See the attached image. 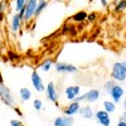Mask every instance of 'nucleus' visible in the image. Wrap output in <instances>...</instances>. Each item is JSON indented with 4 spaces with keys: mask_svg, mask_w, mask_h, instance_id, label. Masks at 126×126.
I'll use <instances>...</instances> for the list:
<instances>
[{
    "mask_svg": "<svg viewBox=\"0 0 126 126\" xmlns=\"http://www.w3.org/2000/svg\"><path fill=\"white\" fill-rule=\"evenodd\" d=\"M22 18H20L19 13H15L12 18V24H10V28H12V32L13 33H18V32L20 30V25H22Z\"/></svg>",
    "mask_w": 126,
    "mask_h": 126,
    "instance_id": "13",
    "label": "nucleus"
},
{
    "mask_svg": "<svg viewBox=\"0 0 126 126\" xmlns=\"http://www.w3.org/2000/svg\"><path fill=\"white\" fill-rule=\"evenodd\" d=\"M27 0H15V13H19L25 6Z\"/></svg>",
    "mask_w": 126,
    "mask_h": 126,
    "instance_id": "21",
    "label": "nucleus"
},
{
    "mask_svg": "<svg viewBox=\"0 0 126 126\" xmlns=\"http://www.w3.org/2000/svg\"><path fill=\"white\" fill-rule=\"evenodd\" d=\"M117 126H126V122H125V121H122V120H119Z\"/></svg>",
    "mask_w": 126,
    "mask_h": 126,
    "instance_id": "28",
    "label": "nucleus"
},
{
    "mask_svg": "<svg viewBox=\"0 0 126 126\" xmlns=\"http://www.w3.org/2000/svg\"><path fill=\"white\" fill-rule=\"evenodd\" d=\"M8 56H9V59H15L18 56H16V53H15V52H13V50H10V52H8Z\"/></svg>",
    "mask_w": 126,
    "mask_h": 126,
    "instance_id": "26",
    "label": "nucleus"
},
{
    "mask_svg": "<svg viewBox=\"0 0 126 126\" xmlns=\"http://www.w3.org/2000/svg\"><path fill=\"white\" fill-rule=\"evenodd\" d=\"M37 4H38V0H27L25 6L23 8V20L24 22H29L34 16Z\"/></svg>",
    "mask_w": 126,
    "mask_h": 126,
    "instance_id": "3",
    "label": "nucleus"
},
{
    "mask_svg": "<svg viewBox=\"0 0 126 126\" xmlns=\"http://www.w3.org/2000/svg\"><path fill=\"white\" fill-rule=\"evenodd\" d=\"M19 96L23 101H29L32 98V92L28 87H23V88L19 90Z\"/></svg>",
    "mask_w": 126,
    "mask_h": 126,
    "instance_id": "15",
    "label": "nucleus"
},
{
    "mask_svg": "<svg viewBox=\"0 0 126 126\" xmlns=\"http://www.w3.org/2000/svg\"><path fill=\"white\" fill-rule=\"evenodd\" d=\"M98 98H100V91L98 90H90L86 93H83L82 96L78 94L73 101H77V102H82V101H85V102H96Z\"/></svg>",
    "mask_w": 126,
    "mask_h": 126,
    "instance_id": "4",
    "label": "nucleus"
},
{
    "mask_svg": "<svg viewBox=\"0 0 126 126\" xmlns=\"http://www.w3.org/2000/svg\"><path fill=\"white\" fill-rule=\"evenodd\" d=\"M100 1H101V5L102 6H106L107 5V0H100Z\"/></svg>",
    "mask_w": 126,
    "mask_h": 126,
    "instance_id": "30",
    "label": "nucleus"
},
{
    "mask_svg": "<svg viewBox=\"0 0 126 126\" xmlns=\"http://www.w3.org/2000/svg\"><path fill=\"white\" fill-rule=\"evenodd\" d=\"M73 122H75V119L72 116H58L54 121H53V125L54 126H72Z\"/></svg>",
    "mask_w": 126,
    "mask_h": 126,
    "instance_id": "10",
    "label": "nucleus"
},
{
    "mask_svg": "<svg viewBox=\"0 0 126 126\" xmlns=\"http://www.w3.org/2000/svg\"><path fill=\"white\" fill-rule=\"evenodd\" d=\"M33 106H34V109H35L37 111H39V110L43 109V102H42V100H34Z\"/></svg>",
    "mask_w": 126,
    "mask_h": 126,
    "instance_id": "24",
    "label": "nucleus"
},
{
    "mask_svg": "<svg viewBox=\"0 0 126 126\" xmlns=\"http://www.w3.org/2000/svg\"><path fill=\"white\" fill-rule=\"evenodd\" d=\"M87 13L86 12H78V13H76L75 15L72 16V19L75 20V22H83L85 19H87Z\"/></svg>",
    "mask_w": 126,
    "mask_h": 126,
    "instance_id": "18",
    "label": "nucleus"
},
{
    "mask_svg": "<svg viewBox=\"0 0 126 126\" xmlns=\"http://www.w3.org/2000/svg\"><path fill=\"white\" fill-rule=\"evenodd\" d=\"M78 113L83 119H87V120L93 117V111H92L91 106H81L79 110H78Z\"/></svg>",
    "mask_w": 126,
    "mask_h": 126,
    "instance_id": "14",
    "label": "nucleus"
},
{
    "mask_svg": "<svg viewBox=\"0 0 126 126\" xmlns=\"http://www.w3.org/2000/svg\"><path fill=\"white\" fill-rule=\"evenodd\" d=\"M87 19H90V20H94V19H96V14H94V13H92V14L87 15Z\"/></svg>",
    "mask_w": 126,
    "mask_h": 126,
    "instance_id": "27",
    "label": "nucleus"
},
{
    "mask_svg": "<svg viewBox=\"0 0 126 126\" xmlns=\"http://www.w3.org/2000/svg\"><path fill=\"white\" fill-rule=\"evenodd\" d=\"M81 107V102H77V101H72L68 106L64 109V115L67 116H73V115L78 113V110Z\"/></svg>",
    "mask_w": 126,
    "mask_h": 126,
    "instance_id": "12",
    "label": "nucleus"
},
{
    "mask_svg": "<svg viewBox=\"0 0 126 126\" xmlns=\"http://www.w3.org/2000/svg\"><path fill=\"white\" fill-rule=\"evenodd\" d=\"M93 117H96V120H97L102 126H110V124H111L110 115H109V112H106L105 110L97 111L96 113H93Z\"/></svg>",
    "mask_w": 126,
    "mask_h": 126,
    "instance_id": "7",
    "label": "nucleus"
},
{
    "mask_svg": "<svg viewBox=\"0 0 126 126\" xmlns=\"http://www.w3.org/2000/svg\"><path fill=\"white\" fill-rule=\"evenodd\" d=\"M113 85H115V82H113V81H107L106 83H105V86H103L105 91H106L107 93H110V91H111V88L113 87Z\"/></svg>",
    "mask_w": 126,
    "mask_h": 126,
    "instance_id": "23",
    "label": "nucleus"
},
{
    "mask_svg": "<svg viewBox=\"0 0 126 126\" xmlns=\"http://www.w3.org/2000/svg\"><path fill=\"white\" fill-rule=\"evenodd\" d=\"M56 71L59 73H75L78 71V68L69 63H56Z\"/></svg>",
    "mask_w": 126,
    "mask_h": 126,
    "instance_id": "8",
    "label": "nucleus"
},
{
    "mask_svg": "<svg viewBox=\"0 0 126 126\" xmlns=\"http://www.w3.org/2000/svg\"><path fill=\"white\" fill-rule=\"evenodd\" d=\"M126 9V0H120L119 4L115 6V12H122Z\"/></svg>",
    "mask_w": 126,
    "mask_h": 126,
    "instance_id": "22",
    "label": "nucleus"
},
{
    "mask_svg": "<svg viewBox=\"0 0 126 126\" xmlns=\"http://www.w3.org/2000/svg\"><path fill=\"white\" fill-rule=\"evenodd\" d=\"M8 5H9V3H8V1H5V0L0 1V22L3 20V16H4L5 12L8 10Z\"/></svg>",
    "mask_w": 126,
    "mask_h": 126,
    "instance_id": "19",
    "label": "nucleus"
},
{
    "mask_svg": "<svg viewBox=\"0 0 126 126\" xmlns=\"http://www.w3.org/2000/svg\"><path fill=\"white\" fill-rule=\"evenodd\" d=\"M111 77H112L113 81H117V82H122V81L126 79V69H125V67L121 62H116L113 64Z\"/></svg>",
    "mask_w": 126,
    "mask_h": 126,
    "instance_id": "2",
    "label": "nucleus"
},
{
    "mask_svg": "<svg viewBox=\"0 0 126 126\" xmlns=\"http://www.w3.org/2000/svg\"><path fill=\"white\" fill-rule=\"evenodd\" d=\"M122 64H124V67H125V69H126V62H122Z\"/></svg>",
    "mask_w": 126,
    "mask_h": 126,
    "instance_id": "33",
    "label": "nucleus"
},
{
    "mask_svg": "<svg viewBox=\"0 0 126 126\" xmlns=\"http://www.w3.org/2000/svg\"><path fill=\"white\" fill-rule=\"evenodd\" d=\"M48 5V3L46 0H38V4H37V9H35V13H34V16H38L40 15V13L46 9V6Z\"/></svg>",
    "mask_w": 126,
    "mask_h": 126,
    "instance_id": "17",
    "label": "nucleus"
},
{
    "mask_svg": "<svg viewBox=\"0 0 126 126\" xmlns=\"http://www.w3.org/2000/svg\"><path fill=\"white\" fill-rule=\"evenodd\" d=\"M10 126H24L22 122H20L19 120H10Z\"/></svg>",
    "mask_w": 126,
    "mask_h": 126,
    "instance_id": "25",
    "label": "nucleus"
},
{
    "mask_svg": "<svg viewBox=\"0 0 126 126\" xmlns=\"http://www.w3.org/2000/svg\"><path fill=\"white\" fill-rule=\"evenodd\" d=\"M44 91H46V94H47V98L50 102H53V103L58 102V92L56 90V85L53 82H49Z\"/></svg>",
    "mask_w": 126,
    "mask_h": 126,
    "instance_id": "6",
    "label": "nucleus"
},
{
    "mask_svg": "<svg viewBox=\"0 0 126 126\" xmlns=\"http://www.w3.org/2000/svg\"><path fill=\"white\" fill-rule=\"evenodd\" d=\"M79 91H81V87H79V86H68V87L66 88V91H64L67 100L73 101V100H75L78 94H79Z\"/></svg>",
    "mask_w": 126,
    "mask_h": 126,
    "instance_id": "11",
    "label": "nucleus"
},
{
    "mask_svg": "<svg viewBox=\"0 0 126 126\" xmlns=\"http://www.w3.org/2000/svg\"><path fill=\"white\" fill-rule=\"evenodd\" d=\"M30 79H32V85H33V87L35 88V91L43 92V91L46 90V86H44V83H43V79H42V77L39 76V73H38L37 71L32 72Z\"/></svg>",
    "mask_w": 126,
    "mask_h": 126,
    "instance_id": "5",
    "label": "nucleus"
},
{
    "mask_svg": "<svg viewBox=\"0 0 126 126\" xmlns=\"http://www.w3.org/2000/svg\"><path fill=\"white\" fill-rule=\"evenodd\" d=\"M52 64H53V62H52L50 59H47L46 62H43V63H42L40 69H42V71H44V72H48V71L52 68Z\"/></svg>",
    "mask_w": 126,
    "mask_h": 126,
    "instance_id": "20",
    "label": "nucleus"
},
{
    "mask_svg": "<svg viewBox=\"0 0 126 126\" xmlns=\"http://www.w3.org/2000/svg\"><path fill=\"white\" fill-rule=\"evenodd\" d=\"M0 54H1V48H0Z\"/></svg>",
    "mask_w": 126,
    "mask_h": 126,
    "instance_id": "34",
    "label": "nucleus"
},
{
    "mask_svg": "<svg viewBox=\"0 0 126 126\" xmlns=\"http://www.w3.org/2000/svg\"><path fill=\"white\" fill-rule=\"evenodd\" d=\"M124 109H125V111H126V98H125V101H124Z\"/></svg>",
    "mask_w": 126,
    "mask_h": 126,
    "instance_id": "32",
    "label": "nucleus"
},
{
    "mask_svg": "<svg viewBox=\"0 0 126 126\" xmlns=\"http://www.w3.org/2000/svg\"><path fill=\"white\" fill-rule=\"evenodd\" d=\"M110 96L112 97V101H113L115 103H119V102L121 101L122 96H124V88H122L121 86H119V85H116V83H115L113 87H112L111 91H110Z\"/></svg>",
    "mask_w": 126,
    "mask_h": 126,
    "instance_id": "9",
    "label": "nucleus"
},
{
    "mask_svg": "<svg viewBox=\"0 0 126 126\" xmlns=\"http://www.w3.org/2000/svg\"><path fill=\"white\" fill-rule=\"evenodd\" d=\"M103 109L109 113H113L115 111H116V103H115L113 101H105L103 102Z\"/></svg>",
    "mask_w": 126,
    "mask_h": 126,
    "instance_id": "16",
    "label": "nucleus"
},
{
    "mask_svg": "<svg viewBox=\"0 0 126 126\" xmlns=\"http://www.w3.org/2000/svg\"><path fill=\"white\" fill-rule=\"evenodd\" d=\"M0 101H3L6 106L9 107H15V97L13 96L12 91L8 86H5V83L1 79V75H0Z\"/></svg>",
    "mask_w": 126,
    "mask_h": 126,
    "instance_id": "1",
    "label": "nucleus"
},
{
    "mask_svg": "<svg viewBox=\"0 0 126 126\" xmlns=\"http://www.w3.org/2000/svg\"><path fill=\"white\" fill-rule=\"evenodd\" d=\"M119 120H122V121H125V122H126V112L122 115V116H120V119H119Z\"/></svg>",
    "mask_w": 126,
    "mask_h": 126,
    "instance_id": "29",
    "label": "nucleus"
},
{
    "mask_svg": "<svg viewBox=\"0 0 126 126\" xmlns=\"http://www.w3.org/2000/svg\"><path fill=\"white\" fill-rule=\"evenodd\" d=\"M15 111H16V113L19 115V116H23V113H22V111H20V110H18L16 107H15Z\"/></svg>",
    "mask_w": 126,
    "mask_h": 126,
    "instance_id": "31",
    "label": "nucleus"
}]
</instances>
